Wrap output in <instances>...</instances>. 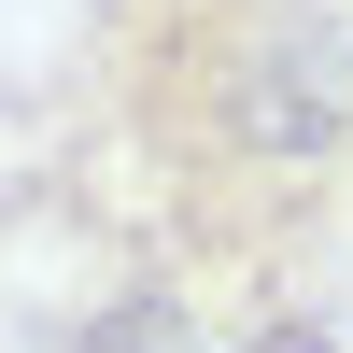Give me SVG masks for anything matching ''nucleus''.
<instances>
[{
	"label": "nucleus",
	"mask_w": 353,
	"mask_h": 353,
	"mask_svg": "<svg viewBox=\"0 0 353 353\" xmlns=\"http://www.w3.org/2000/svg\"><path fill=\"white\" fill-rule=\"evenodd\" d=\"M71 353H226V339H212V311L170 297V283H113V297L85 311V339H71Z\"/></svg>",
	"instance_id": "nucleus-2"
},
{
	"label": "nucleus",
	"mask_w": 353,
	"mask_h": 353,
	"mask_svg": "<svg viewBox=\"0 0 353 353\" xmlns=\"http://www.w3.org/2000/svg\"><path fill=\"white\" fill-rule=\"evenodd\" d=\"M99 128L128 156L156 283L226 353L325 325L353 212V14L339 0H128L99 14Z\"/></svg>",
	"instance_id": "nucleus-1"
},
{
	"label": "nucleus",
	"mask_w": 353,
	"mask_h": 353,
	"mask_svg": "<svg viewBox=\"0 0 353 353\" xmlns=\"http://www.w3.org/2000/svg\"><path fill=\"white\" fill-rule=\"evenodd\" d=\"M85 14H128V0H85Z\"/></svg>",
	"instance_id": "nucleus-3"
}]
</instances>
